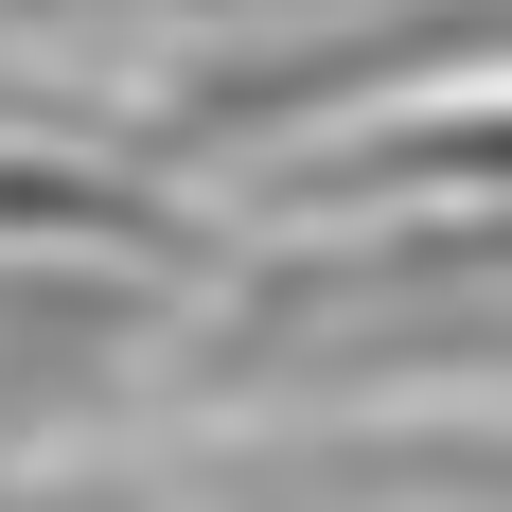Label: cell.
I'll return each instance as SVG.
<instances>
[{
    "label": "cell",
    "instance_id": "cell-1",
    "mask_svg": "<svg viewBox=\"0 0 512 512\" xmlns=\"http://www.w3.org/2000/svg\"><path fill=\"white\" fill-rule=\"evenodd\" d=\"M495 53V0H407L371 36H283V53H212L177 89V142H265V124H318V106H371L407 71H477Z\"/></svg>",
    "mask_w": 512,
    "mask_h": 512
},
{
    "label": "cell",
    "instance_id": "cell-2",
    "mask_svg": "<svg viewBox=\"0 0 512 512\" xmlns=\"http://www.w3.org/2000/svg\"><path fill=\"white\" fill-rule=\"evenodd\" d=\"M0 512H142V495H0Z\"/></svg>",
    "mask_w": 512,
    "mask_h": 512
}]
</instances>
